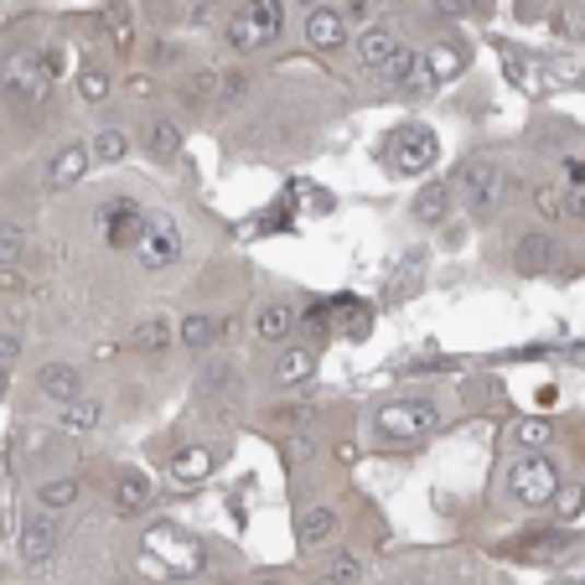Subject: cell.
Listing matches in <instances>:
<instances>
[{
	"label": "cell",
	"instance_id": "obj_3",
	"mask_svg": "<svg viewBox=\"0 0 585 585\" xmlns=\"http://www.w3.org/2000/svg\"><path fill=\"white\" fill-rule=\"evenodd\" d=\"M435 425H441L435 399H394L384 410H373V441H389V446H410Z\"/></svg>",
	"mask_w": 585,
	"mask_h": 585
},
{
	"label": "cell",
	"instance_id": "obj_40",
	"mask_svg": "<svg viewBox=\"0 0 585 585\" xmlns=\"http://www.w3.org/2000/svg\"><path fill=\"white\" fill-rule=\"evenodd\" d=\"M218 16H223V5H218V0H197L192 5V26H213Z\"/></svg>",
	"mask_w": 585,
	"mask_h": 585
},
{
	"label": "cell",
	"instance_id": "obj_41",
	"mask_svg": "<svg viewBox=\"0 0 585 585\" xmlns=\"http://www.w3.org/2000/svg\"><path fill=\"white\" fill-rule=\"evenodd\" d=\"M0 295H26V274H21V265L16 270H0Z\"/></svg>",
	"mask_w": 585,
	"mask_h": 585
},
{
	"label": "cell",
	"instance_id": "obj_12",
	"mask_svg": "<svg viewBox=\"0 0 585 585\" xmlns=\"http://www.w3.org/2000/svg\"><path fill=\"white\" fill-rule=\"evenodd\" d=\"M109 507H115L119 518H145V513L156 507V492H151V482H145L140 471H125V477H115V488H109Z\"/></svg>",
	"mask_w": 585,
	"mask_h": 585
},
{
	"label": "cell",
	"instance_id": "obj_18",
	"mask_svg": "<svg viewBox=\"0 0 585 585\" xmlns=\"http://www.w3.org/2000/svg\"><path fill=\"white\" fill-rule=\"evenodd\" d=\"M145 151H151L156 161H176L182 156V125H176L172 115L145 119Z\"/></svg>",
	"mask_w": 585,
	"mask_h": 585
},
{
	"label": "cell",
	"instance_id": "obj_46",
	"mask_svg": "<svg viewBox=\"0 0 585 585\" xmlns=\"http://www.w3.org/2000/svg\"><path fill=\"white\" fill-rule=\"evenodd\" d=\"M119 585H130V581H119Z\"/></svg>",
	"mask_w": 585,
	"mask_h": 585
},
{
	"label": "cell",
	"instance_id": "obj_34",
	"mask_svg": "<svg viewBox=\"0 0 585 585\" xmlns=\"http://www.w3.org/2000/svg\"><path fill=\"white\" fill-rule=\"evenodd\" d=\"M528 202H534V213H539V218H565V197L554 192V187H534V192H528Z\"/></svg>",
	"mask_w": 585,
	"mask_h": 585
},
{
	"label": "cell",
	"instance_id": "obj_15",
	"mask_svg": "<svg viewBox=\"0 0 585 585\" xmlns=\"http://www.w3.org/2000/svg\"><path fill=\"white\" fill-rule=\"evenodd\" d=\"M332 539H337V507L316 503V507H306V513L295 518V545L306 549V554H316V549H327Z\"/></svg>",
	"mask_w": 585,
	"mask_h": 585
},
{
	"label": "cell",
	"instance_id": "obj_4",
	"mask_svg": "<svg viewBox=\"0 0 585 585\" xmlns=\"http://www.w3.org/2000/svg\"><path fill=\"white\" fill-rule=\"evenodd\" d=\"M451 192H461V208H467L477 223H488L498 208H503V192H507V176L492 156H471L461 166V176L451 182Z\"/></svg>",
	"mask_w": 585,
	"mask_h": 585
},
{
	"label": "cell",
	"instance_id": "obj_43",
	"mask_svg": "<svg viewBox=\"0 0 585 585\" xmlns=\"http://www.w3.org/2000/svg\"><path fill=\"white\" fill-rule=\"evenodd\" d=\"M301 5H327V0H301Z\"/></svg>",
	"mask_w": 585,
	"mask_h": 585
},
{
	"label": "cell",
	"instance_id": "obj_9",
	"mask_svg": "<svg viewBox=\"0 0 585 585\" xmlns=\"http://www.w3.org/2000/svg\"><path fill=\"white\" fill-rule=\"evenodd\" d=\"M348 47H352V58H358V68H363V73H384V68L399 58V47H405V42H399V32H394V26H363Z\"/></svg>",
	"mask_w": 585,
	"mask_h": 585
},
{
	"label": "cell",
	"instance_id": "obj_42",
	"mask_svg": "<svg viewBox=\"0 0 585 585\" xmlns=\"http://www.w3.org/2000/svg\"><path fill=\"white\" fill-rule=\"evenodd\" d=\"M5 384H11V373H5V368H0V394H5Z\"/></svg>",
	"mask_w": 585,
	"mask_h": 585
},
{
	"label": "cell",
	"instance_id": "obj_36",
	"mask_svg": "<svg viewBox=\"0 0 585 585\" xmlns=\"http://www.w3.org/2000/svg\"><path fill=\"white\" fill-rule=\"evenodd\" d=\"M581 498H585V488H560L549 507H554L560 518H575V513H581Z\"/></svg>",
	"mask_w": 585,
	"mask_h": 585
},
{
	"label": "cell",
	"instance_id": "obj_33",
	"mask_svg": "<svg viewBox=\"0 0 585 585\" xmlns=\"http://www.w3.org/2000/svg\"><path fill=\"white\" fill-rule=\"evenodd\" d=\"M208 83H213V104H238L244 89H249L244 73H218V79H208Z\"/></svg>",
	"mask_w": 585,
	"mask_h": 585
},
{
	"label": "cell",
	"instance_id": "obj_25",
	"mask_svg": "<svg viewBox=\"0 0 585 585\" xmlns=\"http://www.w3.org/2000/svg\"><path fill=\"white\" fill-rule=\"evenodd\" d=\"M378 79L394 83V89H414V83H425V58H420L414 47H399V58H394Z\"/></svg>",
	"mask_w": 585,
	"mask_h": 585
},
{
	"label": "cell",
	"instance_id": "obj_16",
	"mask_svg": "<svg viewBox=\"0 0 585 585\" xmlns=\"http://www.w3.org/2000/svg\"><path fill=\"white\" fill-rule=\"evenodd\" d=\"M83 498V482L79 477H47L37 488V513H47V518H58V513H68V507Z\"/></svg>",
	"mask_w": 585,
	"mask_h": 585
},
{
	"label": "cell",
	"instance_id": "obj_23",
	"mask_svg": "<svg viewBox=\"0 0 585 585\" xmlns=\"http://www.w3.org/2000/svg\"><path fill=\"white\" fill-rule=\"evenodd\" d=\"M58 425L68 430V435H94V430L104 425V405H98V399H73V405H62Z\"/></svg>",
	"mask_w": 585,
	"mask_h": 585
},
{
	"label": "cell",
	"instance_id": "obj_21",
	"mask_svg": "<svg viewBox=\"0 0 585 585\" xmlns=\"http://www.w3.org/2000/svg\"><path fill=\"white\" fill-rule=\"evenodd\" d=\"M125 156H130V136H125L119 125H104V130L89 140V161H94V166H119Z\"/></svg>",
	"mask_w": 585,
	"mask_h": 585
},
{
	"label": "cell",
	"instance_id": "obj_35",
	"mask_svg": "<svg viewBox=\"0 0 585 585\" xmlns=\"http://www.w3.org/2000/svg\"><path fill=\"white\" fill-rule=\"evenodd\" d=\"M21 352H26V342H21V332H0V368L11 373L21 363Z\"/></svg>",
	"mask_w": 585,
	"mask_h": 585
},
{
	"label": "cell",
	"instance_id": "obj_17",
	"mask_svg": "<svg viewBox=\"0 0 585 585\" xmlns=\"http://www.w3.org/2000/svg\"><path fill=\"white\" fill-rule=\"evenodd\" d=\"M312 373H316V348H280V358H274V384L280 389L306 384Z\"/></svg>",
	"mask_w": 585,
	"mask_h": 585
},
{
	"label": "cell",
	"instance_id": "obj_22",
	"mask_svg": "<svg viewBox=\"0 0 585 585\" xmlns=\"http://www.w3.org/2000/svg\"><path fill=\"white\" fill-rule=\"evenodd\" d=\"M451 197H456V192H451V182H430L425 192H414L410 208H414V218H420V223H446V218H451Z\"/></svg>",
	"mask_w": 585,
	"mask_h": 585
},
{
	"label": "cell",
	"instance_id": "obj_20",
	"mask_svg": "<svg viewBox=\"0 0 585 585\" xmlns=\"http://www.w3.org/2000/svg\"><path fill=\"white\" fill-rule=\"evenodd\" d=\"M554 249H560V244H554L549 234H524V238H518V254H513V265H518L524 274H545L549 265H554Z\"/></svg>",
	"mask_w": 585,
	"mask_h": 585
},
{
	"label": "cell",
	"instance_id": "obj_6",
	"mask_svg": "<svg viewBox=\"0 0 585 585\" xmlns=\"http://www.w3.org/2000/svg\"><path fill=\"white\" fill-rule=\"evenodd\" d=\"M441 161V140H435V130L430 125H399L389 136V166L405 176H420L430 172Z\"/></svg>",
	"mask_w": 585,
	"mask_h": 585
},
{
	"label": "cell",
	"instance_id": "obj_14",
	"mask_svg": "<svg viewBox=\"0 0 585 585\" xmlns=\"http://www.w3.org/2000/svg\"><path fill=\"white\" fill-rule=\"evenodd\" d=\"M89 166H94V161H89V145H79V140H73V145H62L58 156L47 161V172H42V187H47V192H62V187L83 182V172H89Z\"/></svg>",
	"mask_w": 585,
	"mask_h": 585
},
{
	"label": "cell",
	"instance_id": "obj_30",
	"mask_svg": "<svg viewBox=\"0 0 585 585\" xmlns=\"http://www.w3.org/2000/svg\"><path fill=\"white\" fill-rule=\"evenodd\" d=\"M327 581L358 585V581H363V560H358V554H348V549H337L332 560H327Z\"/></svg>",
	"mask_w": 585,
	"mask_h": 585
},
{
	"label": "cell",
	"instance_id": "obj_37",
	"mask_svg": "<svg viewBox=\"0 0 585 585\" xmlns=\"http://www.w3.org/2000/svg\"><path fill=\"white\" fill-rule=\"evenodd\" d=\"M482 0H435V16H446V21H461V16H471Z\"/></svg>",
	"mask_w": 585,
	"mask_h": 585
},
{
	"label": "cell",
	"instance_id": "obj_39",
	"mask_svg": "<svg viewBox=\"0 0 585 585\" xmlns=\"http://www.w3.org/2000/svg\"><path fill=\"white\" fill-rule=\"evenodd\" d=\"M274 420H280V425H301V430H306V425H312V410H306V405H295V410H291V405H280V410H274Z\"/></svg>",
	"mask_w": 585,
	"mask_h": 585
},
{
	"label": "cell",
	"instance_id": "obj_26",
	"mask_svg": "<svg viewBox=\"0 0 585 585\" xmlns=\"http://www.w3.org/2000/svg\"><path fill=\"white\" fill-rule=\"evenodd\" d=\"M176 342V332H172V321L166 316H145L136 332H130V348L136 352H166Z\"/></svg>",
	"mask_w": 585,
	"mask_h": 585
},
{
	"label": "cell",
	"instance_id": "obj_5",
	"mask_svg": "<svg viewBox=\"0 0 585 585\" xmlns=\"http://www.w3.org/2000/svg\"><path fill=\"white\" fill-rule=\"evenodd\" d=\"M0 89L16 98V104L52 98V58H42L37 47H16L11 58L0 62Z\"/></svg>",
	"mask_w": 585,
	"mask_h": 585
},
{
	"label": "cell",
	"instance_id": "obj_11",
	"mask_svg": "<svg viewBox=\"0 0 585 585\" xmlns=\"http://www.w3.org/2000/svg\"><path fill=\"white\" fill-rule=\"evenodd\" d=\"M306 42H312L316 52L348 47L352 32H348V21H342V11H337V5H312V11H306Z\"/></svg>",
	"mask_w": 585,
	"mask_h": 585
},
{
	"label": "cell",
	"instance_id": "obj_8",
	"mask_svg": "<svg viewBox=\"0 0 585 585\" xmlns=\"http://www.w3.org/2000/svg\"><path fill=\"white\" fill-rule=\"evenodd\" d=\"M58 539H62V528L58 518H47V513H32L26 524H21V565H32V570H47L52 560H58Z\"/></svg>",
	"mask_w": 585,
	"mask_h": 585
},
{
	"label": "cell",
	"instance_id": "obj_1",
	"mask_svg": "<svg viewBox=\"0 0 585 585\" xmlns=\"http://www.w3.org/2000/svg\"><path fill=\"white\" fill-rule=\"evenodd\" d=\"M503 488L518 507H549L554 492H560V467H554V456H545V451H524V456L507 461Z\"/></svg>",
	"mask_w": 585,
	"mask_h": 585
},
{
	"label": "cell",
	"instance_id": "obj_7",
	"mask_svg": "<svg viewBox=\"0 0 585 585\" xmlns=\"http://www.w3.org/2000/svg\"><path fill=\"white\" fill-rule=\"evenodd\" d=\"M136 265L145 274H161L182 265V229H176L172 218H145V229L136 238Z\"/></svg>",
	"mask_w": 585,
	"mask_h": 585
},
{
	"label": "cell",
	"instance_id": "obj_19",
	"mask_svg": "<svg viewBox=\"0 0 585 585\" xmlns=\"http://www.w3.org/2000/svg\"><path fill=\"white\" fill-rule=\"evenodd\" d=\"M218 337H223V321H213V316H202V312L176 321V342H182L187 352H208Z\"/></svg>",
	"mask_w": 585,
	"mask_h": 585
},
{
	"label": "cell",
	"instance_id": "obj_44",
	"mask_svg": "<svg viewBox=\"0 0 585 585\" xmlns=\"http://www.w3.org/2000/svg\"><path fill=\"white\" fill-rule=\"evenodd\" d=\"M312 585H337V581H327V575H321V581H312Z\"/></svg>",
	"mask_w": 585,
	"mask_h": 585
},
{
	"label": "cell",
	"instance_id": "obj_32",
	"mask_svg": "<svg viewBox=\"0 0 585 585\" xmlns=\"http://www.w3.org/2000/svg\"><path fill=\"white\" fill-rule=\"evenodd\" d=\"M513 441H518V446H549V441H554V425H549V420H518V425H513Z\"/></svg>",
	"mask_w": 585,
	"mask_h": 585
},
{
	"label": "cell",
	"instance_id": "obj_45",
	"mask_svg": "<svg viewBox=\"0 0 585 585\" xmlns=\"http://www.w3.org/2000/svg\"><path fill=\"white\" fill-rule=\"evenodd\" d=\"M259 585H285V581H259Z\"/></svg>",
	"mask_w": 585,
	"mask_h": 585
},
{
	"label": "cell",
	"instance_id": "obj_27",
	"mask_svg": "<svg viewBox=\"0 0 585 585\" xmlns=\"http://www.w3.org/2000/svg\"><path fill=\"white\" fill-rule=\"evenodd\" d=\"M26 249H32V234L21 223H0V270H16Z\"/></svg>",
	"mask_w": 585,
	"mask_h": 585
},
{
	"label": "cell",
	"instance_id": "obj_38",
	"mask_svg": "<svg viewBox=\"0 0 585 585\" xmlns=\"http://www.w3.org/2000/svg\"><path fill=\"white\" fill-rule=\"evenodd\" d=\"M285 456H291V461H312V456H316V441L306 435V430H301V435H291V441H285Z\"/></svg>",
	"mask_w": 585,
	"mask_h": 585
},
{
	"label": "cell",
	"instance_id": "obj_10",
	"mask_svg": "<svg viewBox=\"0 0 585 585\" xmlns=\"http://www.w3.org/2000/svg\"><path fill=\"white\" fill-rule=\"evenodd\" d=\"M291 332H295L291 301H265V306L254 312V342H259V348H285Z\"/></svg>",
	"mask_w": 585,
	"mask_h": 585
},
{
	"label": "cell",
	"instance_id": "obj_29",
	"mask_svg": "<svg viewBox=\"0 0 585 585\" xmlns=\"http://www.w3.org/2000/svg\"><path fill=\"white\" fill-rule=\"evenodd\" d=\"M109 94H115V83H109V73H104L98 62L79 68V98H83V104H104Z\"/></svg>",
	"mask_w": 585,
	"mask_h": 585
},
{
	"label": "cell",
	"instance_id": "obj_24",
	"mask_svg": "<svg viewBox=\"0 0 585 585\" xmlns=\"http://www.w3.org/2000/svg\"><path fill=\"white\" fill-rule=\"evenodd\" d=\"M425 58V83H446L461 62H467V47H456V42H441V47H430V52H420Z\"/></svg>",
	"mask_w": 585,
	"mask_h": 585
},
{
	"label": "cell",
	"instance_id": "obj_13",
	"mask_svg": "<svg viewBox=\"0 0 585 585\" xmlns=\"http://www.w3.org/2000/svg\"><path fill=\"white\" fill-rule=\"evenodd\" d=\"M37 394L52 399V405H73V399H83V373L73 368V363H42Z\"/></svg>",
	"mask_w": 585,
	"mask_h": 585
},
{
	"label": "cell",
	"instance_id": "obj_31",
	"mask_svg": "<svg viewBox=\"0 0 585 585\" xmlns=\"http://www.w3.org/2000/svg\"><path fill=\"white\" fill-rule=\"evenodd\" d=\"M109 37H115V52L130 58V47H136V21H130L125 5H109Z\"/></svg>",
	"mask_w": 585,
	"mask_h": 585
},
{
	"label": "cell",
	"instance_id": "obj_2",
	"mask_svg": "<svg viewBox=\"0 0 585 585\" xmlns=\"http://www.w3.org/2000/svg\"><path fill=\"white\" fill-rule=\"evenodd\" d=\"M285 32V0H244L234 16L223 21V37L234 52H265Z\"/></svg>",
	"mask_w": 585,
	"mask_h": 585
},
{
	"label": "cell",
	"instance_id": "obj_28",
	"mask_svg": "<svg viewBox=\"0 0 585 585\" xmlns=\"http://www.w3.org/2000/svg\"><path fill=\"white\" fill-rule=\"evenodd\" d=\"M213 461H218V456H213L208 446H187V451H182V456L172 461V471L182 477V482H197V477H208V471H213Z\"/></svg>",
	"mask_w": 585,
	"mask_h": 585
}]
</instances>
